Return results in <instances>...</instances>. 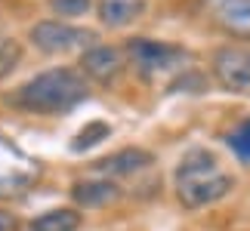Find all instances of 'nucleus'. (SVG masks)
Segmentation results:
<instances>
[{"mask_svg":"<svg viewBox=\"0 0 250 231\" xmlns=\"http://www.w3.org/2000/svg\"><path fill=\"white\" fill-rule=\"evenodd\" d=\"M213 77L226 93L250 96V50L247 46H219L213 53Z\"/></svg>","mask_w":250,"mask_h":231,"instance_id":"nucleus-5","label":"nucleus"},{"mask_svg":"<svg viewBox=\"0 0 250 231\" xmlns=\"http://www.w3.org/2000/svg\"><path fill=\"white\" fill-rule=\"evenodd\" d=\"M81 71L99 83H111L124 71V56L118 46H93L81 56Z\"/></svg>","mask_w":250,"mask_h":231,"instance_id":"nucleus-7","label":"nucleus"},{"mask_svg":"<svg viewBox=\"0 0 250 231\" xmlns=\"http://www.w3.org/2000/svg\"><path fill=\"white\" fill-rule=\"evenodd\" d=\"M127 56L136 65V71H142L146 77L151 74H167L173 68H179L188 59V53L182 46H173L164 40H151V37H133L127 43Z\"/></svg>","mask_w":250,"mask_h":231,"instance_id":"nucleus-3","label":"nucleus"},{"mask_svg":"<svg viewBox=\"0 0 250 231\" xmlns=\"http://www.w3.org/2000/svg\"><path fill=\"white\" fill-rule=\"evenodd\" d=\"M229 148L235 151L238 160L250 163V120H244L241 127H235L232 133H229Z\"/></svg>","mask_w":250,"mask_h":231,"instance_id":"nucleus-15","label":"nucleus"},{"mask_svg":"<svg viewBox=\"0 0 250 231\" xmlns=\"http://www.w3.org/2000/svg\"><path fill=\"white\" fill-rule=\"evenodd\" d=\"M151 163V154L142 151V148H124L118 154H111V157H105L96 163V170L105 173V176H133V173L146 170Z\"/></svg>","mask_w":250,"mask_h":231,"instance_id":"nucleus-8","label":"nucleus"},{"mask_svg":"<svg viewBox=\"0 0 250 231\" xmlns=\"http://www.w3.org/2000/svg\"><path fill=\"white\" fill-rule=\"evenodd\" d=\"M0 231H25L22 222H19L16 213H9V210H0Z\"/></svg>","mask_w":250,"mask_h":231,"instance_id":"nucleus-16","label":"nucleus"},{"mask_svg":"<svg viewBox=\"0 0 250 231\" xmlns=\"http://www.w3.org/2000/svg\"><path fill=\"white\" fill-rule=\"evenodd\" d=\"M19 62H22V43L13 37H0V80L13 74Z\"/></svg>","mask_w":250,"mask_h":231,"instance_id":"nucleus-13","label":"nucleus"},{"mask_svg":"<svg viewBox=\"0 0 250 231\" xmlns=\"http://www.w3.org/2000/svg\"><path fill=\"white\" fill-rule=\"evenodd\" d=\"M108 136H111V127L105 120H90L78 136H74L71 151H90V148H96L102 139H108Z\"/></svg>","mask_w":250,"mask_h":231,"instance_id":"nucleus-12","label":"nucleus"},{"mask_svg":"<svg viewBox=\"0 0 250 231\" xmlns=\"http://www.w3.org/2000/svg\"><path fill=\"white\" fill-rule=\"evenodd\" d=\"M118 185L108 179H86V182H74L71 188V197L74 204L81 207H102V204H111V200H118Z\"/></svg>","mask_w":250,"mask_h":231,"instance_id":"nucleus-9","label":"nucleus"},{"mask_svg":"<svg viewBox=\"0 0 250 231\" xmlns=\"http://www.w3.org/2000/svg\"><path fill=\"white\" fill-rule=\"evenodd\" d=\"M86 99V80L74 68H50L25 80L9 96L16 108L28 114H43V117H59L74 111Z\"/></svg>","mask_w":250,"mask_h":231,"instance_id":"nucleus-1","label":"nucleus"},{"mask_svg":"<svg viewBox=\"0 0 250 231\" xmlns=\"http://www.w3.org/2000/svg\"><path fill=\"white\" fill-rule=\"evenodd\" d=\"M81 213L78 210H68V207H56V210H46L37 219H31V225L25 231H78L81 228Z\"/></svg>","mask_w":250,"mask_h":231,"instance_id":"nucleus-11","label":"nucleus"},{"mask_svg":"<svg viewBox=\"0 0 250 231\" xmlns=\"http://www.w3.org/2000/svg\"><path fill=\"white\" fill-rule=\"evenodd\" d=\"M50 9L62 19V22H68V19H81V16L90 13L93 0H50Z\"/></svg>","mask_w":250,"mask_h":231,"instance_id":"nucleus-14","label":"nucleus"},{"mask_svg":"<svg viewBox=\"0 0 250 231\" xmlns=\"http://www.w3.org/2000/svg\"><path fill=\"white\" fill-rule=\"evenodd\" d=\"M146 13L142 0H102L99 3V19L108 28H127Z\"/></svg>","mask_w":250,"mask_h":231,"instance_id":"nucleus-10","label":"nucleus"},{"mask_svg":"<svg viewBox=\"0 0 250 231\" xmlns=\"http://www.w3.org/2000/svg\"><path fill=\"white\" fill-rule=\"evenodd\" d=\"M204 9L223 31L250 37V0H204Z\"/></svg>","mask_w":250,"mask_h":231,"instance_id":"nucleus-6","label":"nucleus"},{"mask_svg":"<svg viewBox=\"0 0 250 231\" xmlns=\"http://www.w3.org/2000/svg\"><path fill=\"white\" fill-rule=\"evenodd\" d=\"M28 37H31V43L46 56H62V53L81 50V46H86L90 40H96L93 31L68 25V22H62V19H43V22H37L31 31H28Z\"/></svg>","mask_w":250,"mask_h":231,"instance_id":"nucleus-4","label":"nucleus"},{"mask_svg":"<svg viewBox=\"0 0 250 231\" xmlns=\"http://www.w3.org/2000/svg\"><path fill=\"white\" fill-rule=\"evenodd\" d=\"M235 188L232 173L219 167V160L207 151H191L176 167V197L186 210H201L223 200Z\"/></svg>","mask_w":250,"mask_h":231,"instance_id":"nucleus-2","label":"nucleus"}]
</instances>
